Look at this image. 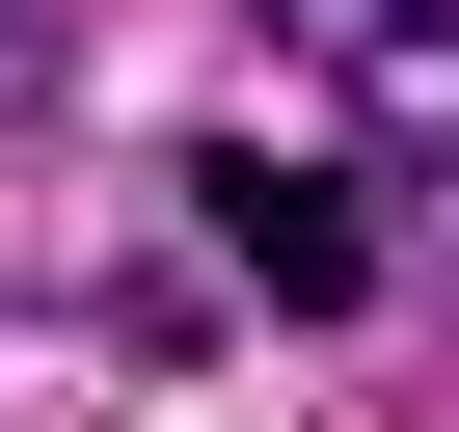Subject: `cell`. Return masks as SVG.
I'll return each mask as SVG.
<instances>
[{"label":"cell","mask_w":459,"mask_h":432,"mask_svg":"<svg viewBox=\"0 0 459 432\" xmlns=\"http://www.w3.org/2000/svg\"><path fill=\"white\" fill-rule=\"evenodd\" d=\"M189 244L244 271V298H298V324H351V298H378V189L298 162V135H216V162H189Z\"/></svg>","instance_id":"1"}]
</instances>
